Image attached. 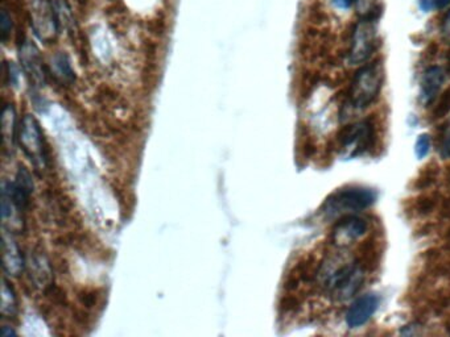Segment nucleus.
<instances>
[{
	"instance_id": "nucleus-1",
	"label": "nucleus",
	"mask_w": 450,
	"mask_h": 337,
	"mask_svg": "<svg viewBox=\"0 0 450 337\" xmlns=\"http://www.w3.org/2000/svg\"><path fill=\"white\" fill-rule=\"evenodd\" d=\"M377 200V193L368 187H350L329 196L323 207L327 219H336L347 213H360Z\"/></svg>"
},
{
	"instance_id": "nucleus-2",
	"label": "nucleus",
	"mask_w": 450,
	"mask_h": 337,
	"mask_svg": "<svg viewBox=\"0 0 450 337\" xmlns=\"http://www.w3.org/2000/svg\"><path fill=\"white\" fill-rule=\"evenodd\" d=\"M383 78V65L380 61L366 64L362 69L357 71L350 89L351 106L358 109L370 106L378 96Z\"/></svg>"
},
{
	"instance_id": "nucleus-3",
	"label": "nucleus",
	"mask_w": 450,
	"mask_h": 337,
	"mask_svg": "<svg viewBox=\"0 0 450 337\" xmlns=\"http://www.w3.org/2000/svg\"><path fill=\"white\" fill-rule=\"evenodd\" d=\"M375 18H360L354 25L351 36V46L349 52V62L351 65L366 64L377 49L378 32Z\"/></svg>"
},
{
	"instance_id": "nucleus-4",
	"label": "nucleus",
	"mask_w": 450,
	"mask_h": 337,
	"mask_svg": "<svg viewBox=\"0 0 450 337\" xmlns=\"http://www.w3.org/2000/svg\"><path fill=\"white\" fill-rule=\"evenodd\" d=\"M363 282V273L354 264L337 267L332 274L327 275V286L333 294L340 299H347L353 297Z\"/></svg>"
},
{
	"instance_id": "nucleus-5",
	"label": "nucleus",
	"mask_w": 450,
	"mask_h": 337,
	"mask_svg": "<svg viewBox=\"0 0 450 337\" xmlns=\"http://www.w3.org/2000/svg\"><path fill=\"white\" fill-rule=\"evenodd\" d=\"M374 136V128L368 122H360L347 128L343 133L342 156L345 160H353L364 153Z\"/></svg>"
},
{
	"instance_id": "nucleus-6",
	"label": "nucleus",
	"mask_w": 450,
	"mask_h": 337,
	"mask_svg": "<svg viewBox=\"0 0 450 337\" xmlns=\"http://www.w3.org/2000/svg\"><path fill=\"white\" fill-rule=\"evenodd\" d=\"M20 141L23 145L24 152L27 156L34 160L36 165L45 163V154L42 146V135L36 120L31 116H27L23 120L21 129H20Z\"/></svg>"
},
{
	"instance_id": "nucleus-7",
	"label": "nucleus",
	"mask_w": 450,
	"mask_h": 337,
	"mask_svg": "<svg viewBox=\"0 0 450 337\" xmlns=\"http://www.w3.org/2000/svg\"><path fill=\"white\" fill-rule=\"evenodd\" d=\"M380 306V297L375 293L364 294L357 298L346 312V324L350 328H360L364 325L373 315L378 311Z\"/></svg>"
},
{
	"instance_id": "nucleus-8",
	"label": "nucleus",
	"mask_w": 450,
	"mask_h": 337,
	"mask_svg": "<svg viewBox=\"0 0 450 337\" xmlns=\"http://www.w3.org/2000/svg\"><path fill=\"white\" fill-rule=\"evenodd\" d=\"M20 61L27 72V75L31 78V81L36 86H44L45 83V72L42 61L38 53V49L35 44L29 41H24L20 46Z\"/></svg>"
},
{
	"instance_id": "nucleus-9",
	"label": "nucleus",
	"mask_w": 450,
	"mask_h": 337,
	"mask_svg": "<svg viewBox=\"0 0 450 337\" xmlns=\"http://www.w3.org/2000/svg\"><path fill=\"white\" fill-rule=\"evenodd\" d=\"M445 78L447 72L441 66H429L423 72L420 82V100L424 106H431L437 99Z\"/></svg>"
},
{
	"instance_id": "nucleus-10",
	"label": "nucleus",
	"mask_w": 450,
	"mask_h": 337,
	"mask_svg": "<svg viewBox=\"0 0 450 337\" xmlns=\"http://www.w3.org/2000/svg\"><path fill=\"white\" fill-rule=\"evenodd\" d=\"M367 231V223L357 216H346L333 232L337 247H347L357 241Z\"/></svg>"
},
{
	"instance_id": "nucleus-11",
	"label": "nucleus",
	"mask_w": 450,
	"mask_h": 337,
	"mask_svg": "<svg viewBox=\"0 0 450 337\" xmlns=\"http://www.w3.org/2000/svg\"><path fill=\"white\" fill-rule=\"evenodd\" d=\"M3 252H4V269L12 274L18 275L23 269V258L16 244L11 237L4 233L3 236Z\"/></svg>"
},
{
	"instance_id": "nucleus-12",
	"label": "nucleus",
	"mask_w": 450,
	"mask_h": 337,
	"mask_svg": "<svg viewBox=\"0 0 450 337\" xmlns=\"http://www.w3.org/2000/svg\"><path fill=\"white\" fill-rule=\"evenodd\" d=\"M52 68L54 75L58 77L62 82H73L74 72L69 58L64 53L55 54L52 59Z\"/></svg>"
},
{
	"instance_id": "nucleus-13",
	"label": "nucleus",
	"mask_w": 450,
	"mask_h": 337,
	"mask_svg": "<svg viewBox=\"0 0 450 337\" xmlns=\"http://www.w3.org/2000/svg\"><path fill=\"white\" fill-rule=\"evenodd\" d=\"M16 310V301L12 288L8 286L7 281L3 284V301H1V312L3 315H12Z\"/></svg>"
},
{
	"instance_id": "nucleus-14",
	"label": "nucleus",
	"mask_w": 450,
	"mask_h": 337,
	"mask_svg": "<svg viewBox=\"0 0 450 337\" xmlns=\"http://www.w3.org/2000/svg\"><path fill=\"white\" fill-rule=\"evenodd\" d=\"M431 150V136L428 133H421L414 141V156L417 160H423L429 154Z\"/></svg>"
},
{
	"instance_id": "nucleus-15",
	"label": "nucleus",
	"mask_w": 450,
	"mask_h": 337,
	"mask_svg": "<svg viewBox=\"0 0 450 337\" xmlns=\"http://www.w3.org/2000/svg\"><path fill=\"white\" fill-rule=\"evenodd\" d=\"M11 28H12L11 15L8 14V11L5 8H3V11H1V36H3V41L7 40V37L11 32Z\"/></svg>"
},
{
	"instance_id": "nucleus-16",
	"label": "nucleus",
	"mask_w": 450,
	"mask_h": 337,
	"mask_svg": "<svg viewBox=\"0 0 450 337\" xmlns=\"http://www.w3.org/2000/svg\"><path fill=\"white\" fill-rule=\"evenodd\" d=\"M418 7L423 12H432L436 10V0H417Z\"/></svg>"
},
{
	"instance_id": "nucleus-17",
	"label": "nucleus",
	"mask_w": 450,
	"mask_h": 337,
	"mask_svg": "<svg viewBox=\"0 0 450 337\" xmlns=\"http://www.w3.org/2000/svg\"><path fill=\"white\" fill-rule=\"evenodd\" d=\"M333 3L340 10H350L354 4H357V0H333Z\"/></svg>"
},
{
	"instance_id": "nucleus-18",
	"label": "nucleus",
	"mask_w": 450,
	"mask_h": 337,
	"mask_svg": "<svg viewBox=\"0 0 450 337\" xmlns=\"http://www.w3.org/2000/svg\"><path fill=\"white\" fill-rule=\"evenodd\" d=\"M442 33L447 37V40L450 41V11L447 14V16L442 21Z\"/></svg>"
},
{
	"instance_id": "nucleus-19",
	"label": "nucleus",
	"mask_w": 450,
	"mask_h": 337,
	"mask_svg": "<svg viewBox=\"0 0 450 337\" xmlns=\"http://www.w3.org/2000/svg\"><path fill=\"white\" fill-rule=\"evenodd\" d=\"M441 156L444 159H450V135L444 140L442 142V146H441Z\"/></svg>"
},
{
	"instance_id": "nucleus-20",
	"label": "nucleus",
	"mask_w": 450,
	"mask_h": 337,
	"mask_svg": "<svg viewBox=\"0 0 450 337\" xmlns=\"http://www.w3.org/2000/svg\"><path fill=\"white\" fill-rule=\"evenodd\" d=\"M450 5V0H436V10L442 11Z\"/></svg>"
},
{
	"instance_id": "nucleus-21",
	"label": "nucleus",
	"mask_w": 450,
	"mask_h": 337,
	"mask_svg": "<svg viewBox=\"0 0 450 337\" xmlns=\"http://www.w3.org/2000/svg\"><path fill=\"white\" fill-rule=\"evenodd\" d=\"M1 334L3 335H15V331L14 329H7V327H3Z\"/></svg>"
},
{
	"instance_id": "nucleus-22",
	"label": "nucleus",
	"mask_w": 450,
	"mask_h": 337,
	"mask_svg": "<svg viewBox=\"0 0 450 337\" xmlns=\"http://www.w3.org/2000/svg\"><path fill=\"white\" fill-rule=\"evenodd\" d=\"M448 61H449L450 64V52H448Z\"/></svg>"
}]
</instances>
